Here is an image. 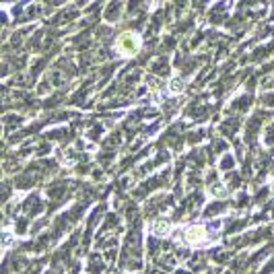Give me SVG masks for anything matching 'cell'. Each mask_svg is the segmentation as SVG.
<instances>
[{
  "label": "cell",
  "mask_w": 274,
  "mask_h": 274,
  "mask_svg": "<svg viewBox=\"0 0 274 274\" xmlns=\"http://www.w3.org/2000/svg\"><path fill=\"white\" fill-rule=\"evenodd\" d=\"M120 48H122V52H126V54H134L136 50H138V39L134 35H124L120 39Z\"/></svg>",
  "instance_id": "obj_1"
}]
</instances>
